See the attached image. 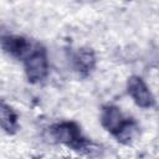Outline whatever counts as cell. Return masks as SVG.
<instances>
[{
  "mask_svg": "<svg viewBox=\"0 0 159 159\" xmlns=\"http://www.w3.org/2000/svg\"><path fill=\"white\" fill-rule=\"evenodd\" d=\"M70 63L72 70L82 78H87L92 75L97 65V57L91 47H80L75 50L70 56Z\"/></svg>",
  "mask_w": 159,
  "mask_h": 159,
  "instance_id": "8992f818",
  "label": "cell"
},
{
  "mask_svg": "<svg viewBox=\"0 0 159 159\" xmlns=\"http://www.w3.org/2000/svg\"><path fill=\"white\" fill-rule=\"evenodd\" d=\"M25 76L30 83H41L43 82L50 73V60L46 47L35 41L31 50L21 60Z\"/></svg>",
  "mask_w": 159,
  "mask_h": 159,
  "instance_id": "3957f363",
  "label": "cell"
},
{
  "mask_svg": "<svg viewBox=\"0 0 159 159\" xmlns=\"http://www.w3.org/2000/svg\"><path fill=\"white\" fill-rule=\"evenodd\" d=\"M0 128L7 134H15L20 129L16 111L5 101L0 99Z\"/></svg>",
  "mask_w": 159,
  "mask_h": 159,
  "instance_id": "52a82bcc",
  "label": "cell"
},
{
  "mask_svg": "<svg viewBox=\"0 0 159 159\" xmlns=\"http://www.w3.org/2000/svg\"><path fill=\"white\" fill-rule=\"evenodd\" d=\"M35 41L36 40H32L24 35L6 34L0 36V47L7 56L17 61H21L31 50Z\"/></svg>",
  "mask_w": 159,
  "mask_h": 159,
  "instance_id": "5b68a950",
  "label": "cell"
},
{
  "mask_svg": "<svg viewBox=\"0 0 159 159\" xmlns=\"http://www.w3.org/2000/svg\"><path fill=\"white\" fill-rule=\"evenodd\" d=\"M50 137L58 144L76 153H89L93 150L92 140L86 137L80 124L73 120H61L48 128Z\"/></svg>",
  "mask_w": 159,
  "mask_h": 159,
  "instance_id": "7a4b0ae2",
  "label": "cell"
},
{
  "mask_svg": "<svg viewBox=\"0 0 159 159\" xmlns=\"http://www.w3.org/2000/svg\"><path fill=\"white\" fill-rule=\"evenodd\" d=\"M127 93L132 98V101L143 109H150L155 107V97L145 83V81L137 75H132L127 80Z\"/></svg>",
  "mask_w": 159,
  "mask_h": 159,
  "instance_id": "277c9868",
  "label": "cell"
},
{
  "mask_svg": "<svg viewBox=\"0 0 159 159\" xmlns=\"http://www.w3.org/2000/svg\"><path fill=\"white\" fill-rule=\"evenodd\" d=\"M99 122L104 130L123 145H130L139 138L140 127L138 122L116 104L107 103L101 108Z\"/></svg>",
  "mask_w": 159,
  "mask_h": 159,
  "instance_id": "6da1fadb",
  "label": "cell"
}]
</instances>
